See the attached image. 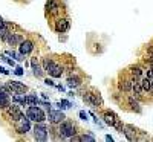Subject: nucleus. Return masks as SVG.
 <instances>
[{"label":"nucleus","instance_id":"423d86ee","mask_svg":"<svg viewBox=\"0 0 153 142\" xmlns=\"http://www.w3.org/2000/svg\"><path fill=\"white\" fill-rule=\"evenodd\" d=\"M16 128H17V132L19 133H28L29 132V128H31V124H29V118H22L19 121H16Z\"/></svg>","mask_w":153,"mask_h":142},{"label":"nucleus","instance_id":"20e7f679","mask_svg":"<svg viewBox=\"0 0 153 142\" xmlns=\"http://www.w3.org/2000/svg\"><path fill=\"white\" fill-rule=\"evenodd\" d=\"M48 128H46V125L45 124H37L35 127H34V136H35V139L37 141H46V136H48Z\"/></svg>","mask_w":153,"mask_h":142},{"label":"nucleus","instance_id":"a878e982","mask_svg":"<svg viewBox=\"0 0 153 142\" xmlns=\"http://www.w3.org/2000/svg\"><path fill=\"white\" fill-rule=\"evenodd\" d=\"M58 106H65V109H68V107H71V102L63 99V101H60V102H58Z\"/></svg>","mask_w":153,"mask_h":142},{"label":"nucleus","instance_id":"6ab92c4d","mask_svg":"<svg viewBox=\"0 0 153 142\" xmlns=\"http://www.w3.org/2000/svg\"><path fill=\"white\" fill-rule=\"evenodd\" d=\"M150 84H152V78H144L141 81V86H143V90H150Z\"/></svg>","mask_w":153,"mask_h":142},{"label":"nucleus","instance_id":"9d476101","mask_svg":"<svg viewBox=\"0 0 153 142\" xmlns=\"http://www.w3.org/2000/svg\"><path fill=\"white\" fill-rule=\"evenodd\" d=\"M46 72H49V75H52V76H55V78H58V76H61V73H63V69L51 61L48 69H46Z\"/></svg>","mask_w":153,"mask_h":142},{"label":"nucleus","instance_id":"7c9ffc66","mask_svg":"<svg viewBox=\"0 0 153 142\" xmlns=\"http://www.w3.org/2000/svg\"><path fill=\"white\" fill-rule=\"evenodd\" d=\"M149 78H153V69H150V72H149Z\"/></svg>","mask_w":153,"mask_h":142},{"label":"nucleus","instance_id":"f8f14e48","mask_svg":"<svg viewBox=\"0 0 153 142\" xmlns=\"http://www.w3.org/2000/svg\"><path fill=\"white\" fill-rule=\"evenodd\" d=\"M8 43L11 44V46H17V44H20L22 41H23V37L22 35H19V34H8Z\"/></svg>","mask_w":153,"mask_h":142},{"label":"nucleus","instance_id":"c756f323","mask_svg":"<svg viewBox=\"0 0 153 142\" xmlns=\"http://www.w3.org/2000/svg\"><path fill=\"white\" fill-rule=\"evenodd\" d=\"M45 83H46V84H49V86H54V83H52V81H51V80H46Z\"/></svg>","mask_w":153,"mask_h":142},{"label":"nucleus","instance_id":"ddd939ff","mask_svg":"<svg viewBox=\"0 0 153 142\" xmlns=\"http://www.w3.org/2000/svg\"><path fill=\"white\" fill-rule=\"evenodd\" d=\"M55 29H57V32H65V31H68V29H69V20H68V18H60V20L57 21V24H55Z\"/></svg>","mask_w":153,"mask_h":142},{"label":"nucleus","instance_id":"aec40b11","mask_svg":"<svg viewBox=\"0 0 153 142\" xmlns=\"http://www.w3.org/2000/svg\"><path fill=\"white\" fill-rule=\"evenodd\" d=\"M132 73H133L135 81H138L139 76H141V73H143V69H141V67H133V69H132Z\"/></svg>","mask_w":153,"mask_h":142},{"label":"nucleus","instance_id":"b1692460","mask_svg":"<svg viewBox=\"0 0 153 142\" xmlns=\"http://www.w3.org/2000/svg\"><path fill=\"white\" fill-rule=\"evenodd\" d=\"M129 104L132 106V109L133 110H136V112H139V106H138V102L133 99V98H129Z\"/></svg>","mask_w":153,"mask_h":142},{"label":"nucleus","instance_id":"f3484780","mask_svg":"<svg viewBox=\"0 0 153 142\" xmlns=\"http://www.w3.org/2000/svg\"><path fill=\"white\" fill-rule=\"evenodd\" d=\"M120 89H121V90H124V92H127V90L133 89V83H132V81H129V80H126V81L120 83Z\"/></svg>","mask_w":153,"mask_h":142},{"label":"nucleus","instance_id":"473e14b6","mask_svg":"<svg viewBox=\"0 0 153 142\" xmlns=\"http://www.w3.org/2000/svg\"><path fill=\"white\" fill-rule=\"evenodd\" d=\"M150 92L153 93V81H152V84H150Z\"/></svg>","mask_w":153,"mask_h":142},{"label":"nucleus","instance_id":"2f4dec72","mask_svg":"<svg viewBox=\"0 0 153 142\" xmlns=\"http://www.w3.org/2000/svg\"><path fill=\"white\" fill-rule=\"evenodd\" d=\"M0 72H2V73H8V72H6V70L3 69V67H0Z\"/></svg>","mask_w":153,"mask_h":142},{"label":"nucleus","instance_id":"6e6552de","mask_svg":"<svg viewBox=\"0 0 153 142\" xmlns=\"http://www.w3.org/2000/svg\"><path fill=\"white\" fill-rule=\"evenodd\" d=\"M6 89L9 90V92H16V93H25L26 92V86L25 84H22V83H19V81H11V83H8L6 84Z\"/></svg>","mask_w":153,"mask_h":142},{"label":"nucleus","instance_id":"9b49d317","mask_svg":"<svg viewBox=\"0 0 153 142\" xmlns=\"http://www.w3.org/2000/svg\"><path fill=\"white\" fill-rule=\"evenodd\" d=\"M8 115H9L14 121H19L22 116H23L22 112H20V109H19L17 106H9V107H8Z\"/></svg>","mask_w":153,"mask_h":142},{"label":"nucleus","instance_id":"a211bd4d","mask_svg":"<svg viewBox=\"0 0 153 142\" xmlns=\"http://www.w3.org/2000/svg\"><path fill=\"white\" fill-rule=\"evenodd\" d=\"M31 64H32V69H34V75H35V76H42V75H43V70H42V69H40V66L37 64V61H35V60H32V61H31Z\"/></svg>","mask_w":153,"mask_h":142},{"label":"nucleus","instance_id":"cd10ccee","mask_svg":"<svg viewBox=\"0 0 153 142\" xmlns=\"http://www.w3.org/2000/svg\"><path fill=\"white\" fill-rule=\"evenodd\" d=\"M16 73H17V75H22V73H23V69H22V67H17V69H16Z\"/></svg>","mask_w":153,"mask_h":142},{"label":"nucleus","instance_id":"1a4fd4ad","mask_svg":"<svg viewBox=\"0 0 153 142\" xmlns=\"http://www.w3.org/2000/svg\"><path fill=\"white\" fill-rule=\"evenodd\" d=\"M48 116H49V121L52 124H58V122H61L63 119H65V115H63L61 112H57V110H49Z\"/></svg>","mask_w":153,"mask_h":142},{"label":"nucleus","instance_id":"5701e85b","mask_svg":"<svg viewBox=\"0 0 153 142\" xmlns=\"http://www.w3.org/2000/svg\"><path fill=\"white\" fill-rule=\"evenodd\" d=\"M26 102H28V104H31V106H34V104H38V99L35 96H32V95H28L26 96Z\"/></svg>","mask_w":153,"mask_h":142},{"label":"nucleus","instance_id":"2eb2a0df","mask_svg":"<svg viewBox=\"0 0 153 142\" xmlns=\"http://www.w3.org/2000/svg\"><path fill=\"white\" fill-rule=\"evenodd\" d=\"M32 49H34V44H32V41H22V43H20V52H22L23 55L29 54Z\"/></svg>","mask_w":153,"mask_h":142},{"label":"nucleus","instance_id":"72a5a7b5","mask_svg":"<svg viewBox=\"0 0 153 142\" xmlns=\"http://www.w3.org/2000/svg\"><path fill=\"white\" fill-rule=\"evenodd\" d=\"M150 61H152V63H153V55H152V58H150Z\"/></svg>","mask_w":153,"mask_h":142},{"label":"nucleus","instance_id":"0eeeda50","mask_svg":"<svg viewBox=\"0 0 153 142\" xmlns=\"http://www.w3.org/2000/svg\"><path fill=\"white\" fill-rule=\"evenodd\" d=\"M83 99H84V102H87L91 106H101V102H103V99H101V96L98 93H84Z\"/></svg>","mask_w":153,"mask_h":142},{"label":"nucleus","instance_id":"7ed1b4c3","mask_svg":"<svg viewBox=\"0 0 153 142\" xmlns=\"http://www.w3.org/2000/svg\"><path fill=\"white\" fill-rule=\"evenodd\" d=\"M60 135L61 138H69V136H74L75 133V128H74V124L69 122V121H63L61 125H60Z\"/></svg>","mask_w":153,"mask_h":142},{"label":"nucleus","instance_id":"4be33fe9","mask_svg":"<svg viewBox=\"0 0 153 142\" xmlns=\"http://www.w3.org/2000/svg\"><path fill=\"white\" fill-rule=\"evenodd\" d=\"M68 84L71 87H76V86H80V78H69L68 80Z\"/></svg>","mask_w":153,"mask_h":142},{"label":"nucleus","instance_id":"f03ea898","mask_svg":"<svg viewBox=\"0 0 153 142\" xmlns=\"http://www.w3.org/2000/svg\"><path fill=\"white\" fill-rule=\"evenodd\" d=\"M104 121H106V124H109V125H112V127H115L117 130H120V132H123V124H121V121H120V118L117 115H115L113 112H106L104 113Z\"/></svg>","mask_w":153,"mask_h":142},{"label":"nucleus","instance_id":"412c9836","mask_svg":"<svg viewBox=\"0 0 153 142\" xmlns=\"http://www.w3.org/2000/svg\"><path fill=\"white\" fill-rule=\"evenodd\" d=\"M141 90H143V86H141V83L133 81V92H135V95H139V93H141Z\"/></svg>","mask_w":153,"mask_h":142},{"label":"nucleus","instance_id":"dca6fc26","mask_svg":"<svg viewBox=\"0 0 153 142\" xmlns=\"http://www.w3.org/2000/svg\"><path fill=\"white\" fill-rule=\"evenodd\" d=\"M46 8H48V11L52 12V14H55V12L58 11V3L54 2V0H49V2L46 3Z\"/></svg>","mask_w":153,"mask_h":142},{"label":"nucleus","instance_id":"39448f33","mask_svg":"<svg viewBox=\"0 0 153 142\" xmlns=\"http://www.w3.org/2000/svg\"><path fill=\"white\" fill-rule=\"evenodd\" d=\"M8 95H11V92L6 89V86H3V87H0V107H3V109H8L11 104H9V96Z\"/></svg>","mask_w":153,"mask_h":142},{"label":"nucleus","instance_id":"393cba45","mask_svg":"<svg viewBox=\"0 0 153 142\" xmlns=\"http://www.w3.org/2000/svg\"><path fill=\"white\" fill-rule=\"evenodd\" d=\"M80 139H81V141H87V142H94V141H95V139H94V136H91V135L80 136Z\"/></svg>","mask_w":153,"mask_h":142},{"label":"nucleus","instance_id":"f257e3e1","mask_svg":"<svg viewBox=\"0 0 153 142\" xmlns=\"http://www.w3.org/2000/svg\"><path fill=\"white\" fill-rule=\"evenodd\" d=\"M26 116H28L31 121H35V122H43L45 118H46L45 113H43V110H42V109H38V107H35V106H32V107L28 109Z\"/></svg>","mask_w":153,"mask_h":142},{"label":"nucleus","instance_id":"c85d7f7f","mask_svg":"<svg viewBox=\"0 0 153 142\" xmlns=\"http://www.w3.org/2000/svg\"><path fill=\"white\" fill-rule=\"evenodd\" d=\"M80 118H81V119H86V118H87L84 112H80Z\"/></svg>","mask_w":153,"mask_h":142},{"label":"nucleus","instance_id":"4468645a","mask_svg":"<svg viewBox=\"0 0 153 142\" xmlns=\"http://www.w3.org/2000/svg\"><path fill=\"white\" fill-rule=\"evenodd\" d=\"M123 132H124V135L127 136V139H129V141H136V135H135V130H133L132 125H124L123 127Z\"/></svg>","mask_w":153,"mask_h":142},{"label":"nucleus","instance_id":"bb28decb","mask_svg":"<svg viewBox=\"0 0 153 142\" xmlns=\"http://www.w3.org/2000/svg\"><path fill=\"white\" fill-rule=\"evenodd\" d=\"M3 31H6V24L2 18H0V32H3Z\"/></svg>","mask_w":153,"mask_h":142}]
</instances>
